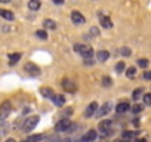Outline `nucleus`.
I'll return each instance as SVG.
<instances>
[{
	"label": "nucleus",
	"instance_id": "nucleus-1",
	"mask_svg": "<svg viewBox=\"0 0 151 142\" xmlns=\"http://www.w3.org/2000/svg\"><path fill=\"white\" fill-rule=\"evenodd\" d=\"M74 50L79 52L85 59H91V58L93 56V50H92V47L88 46V44H74Z\"/></svg>",
	"mask_w": 151,
	"mask_h": 142
},
{
	"label": "nucleus",
	"instance_id": "nucleus-2",
	"mask_svg": "<svg viewBox=\"0 0 151 142\" xmlns=\"http://www.w3.org/2000/svg\"><path fill=\"white\" fill-rule=\"evenodd\" d=\"M39 124V117L37 115H33V117H28L27 120H25V123H24V126H22V130L25 132V133H30L36 126Z\"/></svg>",
	"mask_w": 151,
	"mask_h": 142
},
{
	"label": "nucleus",
	"instance_id": "nucleus-3",
	"mask_svg": "<svg viewBox=\"0 0 151 142\" xmlns=\"http://www.w3.org/2000/svg\"><path fill=\"white\" fill-rule=\"evenodd\" d=\"M71 129V120L70 118H62L55 124V130L56 132H68Z\"/></svg>",
	"mask_w": 151,
	"mask_h": 142
},
{
	"label": "nucleus",
	"instance_id": "nucleus-4",
	"mask_svg": "<svg viewBox=\"0 0 151 142\" xmlns=\"http://www.w3.org/2000/svg\"><path fill=\"white\" fill-rule=\"evenodd\" d=\"M12 111V104L9 101H5L2 105H0V120H5Z\"/></svg>",
	"mask_w": 151,
	"mask_h": 142
},
{
	"label": "nucleus",
	"instance_id": "nucleus-5",
	"mask_svg": "<svg viewBox=\"0 0 151 142\" xmlns=\"http://www.w3.org/2000/svg\"><path fill=\"white\" fill-rule=\"evenodd\" d=\"M24 70L27 71L30 76H39V74H40V68H39L36 64H33V62H27V64L24 65Z\"/></svg>",
	"mask_w": 151,
	"mask_h": 142
},
{
	"label": "nucleus",
	"instance_id": "nucleus-6",
	"mask_svg": "<svg viewBox=\"0 0 151 142\" xmlns=\"http://www.w3.org/2000/svg\"><path fill=\"white\" fill-rule=\"evenodd\" d=\"M71 21H73L76 25H82V24L86 22L85 16H83L79 11H73V12H71Z\"/></svg>",
	"mask_w": 151,
	"mask_h": 142
},
{
	"label": "nucleus",
	"instance_id": "nucleus-7",
	"mask_svg": "<svg viewBox=\"0 0 151 142\" xmlns=\"http://www.w3.org/2000/svg\"><path fill=\"white\" fill-rule=\"evenodd\" d=\"M96 136H98V133H96V130H93V129H91V130H88L83 136H82V139H80V142H93L95 139H96Z\"/></svg>",
	"mask_w": 151,
	"mask_h": 142
},
{
	"label": "nucleus",
	"instance_id": "nucleus-8",
	"mask_svg": "<svg viewBox=\"0 0 151 142\" xmlns=\"http://www.w3.org/2000/svg\"><path fill=\"white\" fill-rule=\"evenodd\" d=\"M62 87H64V90H67V92H76V90H77V86H76V83H73V82L68 80V79H64V80H62Z\"/></svg>",
	"mask_w": 151,
	"mask_h": 142
},
{
	"label": "nucleus",
	"instance_id": "nucleus-9",
	"mask_svg": "<svg viewBox=\"0 0 151 142\" xmlns=\"http://www.w3.org/2000/svg\"><path fill=\"white\" fill-rule=\"evenodd\" d=\"M96 110H98V102L89 104V105L86 107V110H85V117H92V115L96 113Z\"/></svg>",
	"mask_w": 151,
	"mask_h": 142
},
{
	"label": "nucleus",
	"instance_id": "nucleus-10",
	"mask_svg": "<svg viewBox=\"0 0 151 142\" xmlns=\"http://www.w3.org/2000/svg\"><path fill=\"white\" fill-rule=\"evenodd\" d=\"M110 110H111V102H105V104L99 108V111L95 113V114H96V117H104V115H107V114L110 113Z\"/></svg>",
	"mask_w": 151,
	"mask_h": 142
},
{
	"label": "nucleus",
	"instance_id": "nucleus-11",
	"mask_svg": "<svg viewBox=\"0 0 151 142\" xmlns=\"http://www.w3.org/2000/svg\"><path fill=\"white\" fill-rule=\"evenodd\" d=\"M99 24H101V27H104V28H111V27H113L111 19H110L108 16H104L102 14H99Z\"/></svg>",
	"mask_w": 151,
	"mask_h": 142
},
{
	"label": "nucleus",
	"instance_id": "nucleus-12",
	"mask_svg": "<svg viewBox=\"0 0 151 142\" xmlns=\"http://www.w3.org/2000/svg\"><path fill=\"white\" fill-rule=\"evenodd\" d=\"M50 99L53 101V104H55L56 107H64V104H65V98H64V95H58V93H55Z\"/></svg>",
	"mask_w": 151,
	"mask_h": 142
},
{
	"label": "nucleus",
	"instance_id": "nucleus-13",
	"mask_svg": "<svg viewBox=\"0 0 151 142\" xmlns=\"http://www.w3.org/2000/svg\"><path fill=\"white\" fill-rule=\"evenodd\" d=\"M129 110H130L129 102H120V104L116 105V113H119V114H123V113H126Z\"/></svg>",
	"mask_w": 151,
	"mask_h": 142
},
{
	"label": "nucleus",
	"instance_id": "nucleus-14",
	"mask_svg": "<svg viewBox=\"0 0 151 142\" xmlns=\"http://www.w3.org/2000/svg\"><path fill=\"white\" fill-rule=\"evenodd\" d=\"M0 16L6 21H14L15 19V15L11 12V11H6V9H0Z\"/></svg>",
	"mask_w": 151,
	"mask_h": 142
},
{
	"label": "nucleus",
	"instance_id": "nucleus-15",
	"mask_svg": "<svg viewBox=\"0 0 151 142\" xmlns=\"http://www.w3.org/2000/svg\"><path fill=\"white\" fill-rule=\"evenodd\" d=\"M40 93H42L43 98H47V99H50V98L55 95V92H53L50 87H42V89H40Z\"/></svg>",
	"mask_w": 151,
	"mask_h": 142
},
{
	"label": "nucleus",
	"instance_id": "nucleus-16",
	"mask_svg": "<svg viewBox=\"0 0 151 142\" xmlns=\"http://www.w3.org/2000/svg\"><path fill=\"white\" fill-rule=\"evenodd\" d=\"M96 58H98V61L105 62V61L110 58V52H108V50H99V52L96 53Z\"/></svg>",
	"mask_w": 151,
	"mask_h": 142
},
{
	"label": "nucleus",
	"instance_id": "nucleus-17",
	"mask_svg": "<svg viewBox=\"0 0 151 142\" xmlns=\"http://www.w3.org/2000/svg\"><path fill=\"white\" fill-rule=\"evenodd\" d=\"M28 9L30 11H39L40 9V0H30L28 2Z\"/></svg>",
	"mask_w": 151,
	"mask_h": 142
},
{
	"label": "nucleus",
	"instance_id": "nucleus-18",
	"mask_svg": "<svg viewBox=\"0 0 151 142\" xmlns=\"http://www.w3.org/2000/svg\"><path fill=\"white\" fill-rule=\"evenodd\" d=\"M43 27L47 28V30H55V28H56V22H55L53 19H49V18H47V19L43 21Z\"/></svg>",
	"mask_w": 151,
	"mask_h": 142
},
{
	"label": "nucleus",
	"instance_id": "nucleus-19",
	"mask_svg": "<svg viewBox=\"0 0 151 142\" xmlns=\"http://www.w3.org/2000/svg\"><path fill=\"white\" fill-rule=\"evenodd\" d=\"M111 127V120H104V121H99V124H98V129L99 130H108Z\"/></svg>",
	"mask_w": 151,
	"mask_h": 142
},
{
	"label": "nucleus",
	"instance_id": "nucleus-20",
	"mask_svg": "<svg viewBox=\"0 0 151 142\" xmlns=\"http://www.w3.org/2000/svg\"><path fill=\"white\" fill-rule=\"evenodd\" d=\"M45 139V135L43 133H39V135H31L27 141L28 142H40V141H43Z\"/></svg>",
	"mask_w": 151,
	"mask_h": 142
},
{
	"label": "nucleus",
	"instance_id": "nucleus-21",
	"mask_svg": "<svg viewBox=\"0 0 151 142\" xmlns=\"http://www.w3.org/2000/svg\"><path fill=\"white\" fill-rule=\"evenodd\" d=\"M36 36H37V39H40V40H46V39H47V33H46L45 30H37V31H36Z\"/></svg>",
	"mask_w": 151,
	"mask_h": 142
},
{
	"label": "nucleus",
	"instance_id": "nucleus-22",
	"mask_svg": "<svg viewBox=\"0 0 151 142\" xmlns=\"http://www.w3.org/2000/svg\"><path fill=\"white\" fill-rule=\"evenodd\" d=\"M135 74H136V68H135V67H129L127 71H126V76H127L129 79H133Z\"/></svg>",
	"mask_w": 151,
	"mask_h": 142
},
{
	"label": "nucleus",
	"instance_id": "nucleus-23",
	"mask_svg": "<svg viewBox=\"0 0 151 142\" xmlns=\"http://www.w3.org/2000/svg\"><path fill=\"white\" fill-rule=\"evenodd\" d=\"M142 92H144V90H142L141 87H139V89H135V90H133V93H132V99H133V101H138V99H139V96L142 95Z\"/></svg>",
	"mask_w": 151,
	"mask_h": 142
},
{
	"label": "nucleus",
	"instance_id": "nucleus-24",
	"mask_svg": "<svg viewBox=\"0 0 151 142\" xmlns=\"http://www.w3.org/2000/svg\"><path fill=\"white\" fill-rule=\"evenodd\" d=\"M124 70H126V65H124L123 61H120V62L116 64V71H117V73H123Z\"/></svg>",
	"mask_w": 151,
	"mask_h": 142
},
{
	"label": "nucleus",
	"instance_id": "nucleus-25",
	"mask_svg": "<svg viewBox=\"0 0 151 142\" xmlns=\"http://www.w3.org/2000/svg\"><path fill=\"white\" fill-rule=\"evenodd\" d=\"M8 58L11 59V62H17L18 59H21V53H18V52L17 53H9Z\"/></svg>",
	"mask_w": 151,
	"mask_h": 142
},
{
	"label": "nucleus",
	"instance_id": "nucleus-26",
	"mask_svg": "<svg viewBox=\"0 0 151 142\" xmlns=\"http://www.w3.org/2000/svg\"><path fill=\"white\" fill-rule=\"evenodd\" d=\"M136 64H138V67H141V68H147V67H148V59L141 58V59L136 61Z\"/></svg>",
	"mask_w": 151,
	"mask_h": 142
},
{
	"label": "nucleus",
	"instance_id": "nucleus-27",
	"mask_svg": "<svg viewBox=\"0 0 151 142\" xmlns=\"http://www.w3.org/2000/svg\"><path fill=\"white\" fill-rule=\"evenodd\" d=\"M111 85H113V80H111V77L105 76V77L102 79V86H104V87H110Z\"/></svg>",
	"mask_w": 151,
	"mask_h": 142
},
{
	"label": "nucleus",
	"instance_id": "nucleus-28",
	"mask_svg": "<svg viewBox=\"0 0 151 142\" xmlns=\"http://www.w3.org/2000/svg\"><path fill=\"white\" fill-rule=\"evenodd\" d=\"M130 110H132V113H133V114H138V113H141V111L144 110V107H142L141 104H136V105H133Z\"/></svg>",
	"mask_w": 151,
	"mask_h": 142
},
{
	"label": "nucleus",
	"instance_id": "nucleus-29",
	"mask_svg": "<svg viewBox=\"0 0 151 142\" xmlns=\"http://www.w3.org/2000/svg\"><path fill=\"white\" fill-rule=\"evenodd\" d=\"M120 53H122L123 56H130V53H132V50H130L129 47H126V46H123V47L120 49Z\"/></svg>",
	"mask_w": 151,
	"mask_h": 142
},
{
	"label": "nucleus",
	"instance_id": "nucleus-30",
	"mask_svg": "<svg viewBox=\"0 0 151 142\" xmlns=\"http://www.w3.org/2000/svg\"><path fill=\"white\" fill-rule=\"evenodd\" d=\"M135 135H136L135 132H127V130H126V132H123V135H122V136H123V139H132Z\"/></svg>",
	"mask_w": 151,
	"mask_h": 142
},
{
	"label": "nucleus",
	"instance_id": "nucleus-31",
	"mask_svg": "<svg viewBox=\"0 0 151 142\" xmlns=\"http://www.w3.org/2000/svg\"><path fill=\"white\" fill-rule=\"evenodd\" d=\"M144 104L148 107V105H151V95L150 93H145L144 95Z\"/></svg>",
	"mask_w": 151,
	"mask_h": 142
},
{
	"label": "nucleus",
	"instance_id": "nucleus-32",
	"mask_svg": "<svg viewBox=\"0 0 151 142\" xmlns=\"http://www.w3.org/2000/svg\"><path fill=\"white\" fill-rule=\"evenodd\" d=\"M91 34H93V36L96 37V36H99V30H98L96 27H92V28H91Z\"/></svg>",
	"mask_w": 151,
	"mask_h": 142
},
{
	"label": "nucleus",
	"instance_id": "nucleus-33",
	"mask_svg": "<svg viewBox=\"0 0 151 142\" xmlns=\"http://www.w3.org/2000/svg\"><path fill=\"white\" fill-rule=\"evenodd\" d=\"M144 79H145V80H150V79H151V74H150V71H145V74H144Z\"/></svg>",
	"mask_w": 151,
	"mask_h": 142
},
{
	"label": "nucleus",
	"instance_id": "nucleus-34",
	"mask_svg": "<svg viewBox=\"0 0 151 142\" xmlns=\"http://www.w3.org/2000/svg\"><path fill=\"white\" fill-rule=\"evenodd\" d=\"M55 5H64V0H52Z\"/></svg>",
	"mask_w": 151,
	"mask_h": 142
},
{
	"label": "nucleus",
	"instance_id": "nucleus-35",
	"mask_svg": "<svg viewBox=\"0 0 151 142\" xmlns=\"http://www.w3.org/2000/svg\"><path fill=\"white\" fill-rule=\"evenodd\" d=\"M135 142H147V139H144V138H141V139H136Z\"/></svg>",
	"mask_w": 151,
	"mask_h": 142
},
{
	"label": "nucleus",
	"instance_id": "nucleus-36",
	"mask_svg": "<svg viewBox=\"0 0 151 142\" xmlns=\"http://www.w3.org/2000/svg\"><path fill=\"white\" fill-rule=\"evenodd\" d=\"M5 142H17V141H15V139H12V138H9V139H6Z\"/></svg>",
	"mask_w": 151,
	"mask_h": 142
},
{
	"label": "nucleus",
	"instance_id": "nucleus-37",
	"mask_svg": "<svg viewBox=\"0 0 151 142\" xmlns=\"http://www.w3.org/2000/svg\"><path fill=\"white\" fill-rule=\"evenodd\" d=\"M11 0H0V3H9Z\"/></svg>",
	"mask_w": 151,
	"mask_h": 142
},
{
	"label": "nucleus",
	"instance_id": "nucleus-38",
	"mask_svg": "<svg viewBox=\"0 0 151 142\" xmlns=\"http://www.w3.org/2000/svg\"><path fill=\"white\" fill-rule=\"evenodd\" d=\"M59 142H71L70 139H64V141H59Z\"/></svg>",
	"mask_w": 151,
	"mask_h": 142
},
{
	"label": "nucleus",
	"instance_id": "nucleus-39",
	"mask_svg": "<svg viewBox=\"0 0 151 142\" xmlns=\"http://www.w3.org/2000/svg\"><path fill=\"white\" fill-rule=\"evenodd\" d=\"M21 142H28V141H21Z\"/></svg>",
	"mask_w": 151,
	"mask_h": 142
}]
</instances>
